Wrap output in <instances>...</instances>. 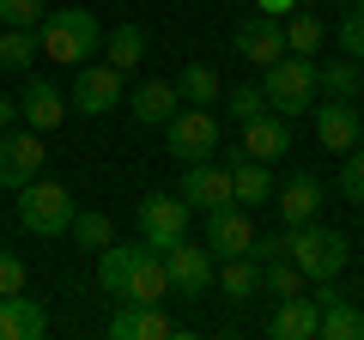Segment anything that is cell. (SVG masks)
<instances>
[{
    "mask_svg": "<svg viewBox=\"0 0 364 340\" xmlns=\"http://www.w3.org/2000/svg\"><path fill=\"white\" fill-rule=\"evenodd\" d=\"M322 37H328V31H322V18H316V13H298L286 25V49L291 55H316V49H322Z\"/></svg>",
    "mask_w": 364,
    "mask_h": 340,
    "instance_id": "cell-32",
    "label": "cell"
},
{
    "mask_svg": "<svg viewBox=\"0 0 364 340\" xmlns=\"http://www.w3.org/2000/svg\"><path fill=\"white\" fill-rule=\"evenodd\" d=\"M316 85H322V97H364V61H352V55L316 61Z\"/></svg>",
    "mask_w": 364,
    "mask_h": 340,
    "instance_id": "cell-25",
    "label": "cell"
},
{
    "mask_svg": "<svg viewBox=\"0 0 364 340\" xmlns=\"http://www.w3.org/2000/svg\"><path fill=\"white\" fill-rule=\"evenodd\" d=\"M49 334V310L25 292H6L0 298V340H43Z\"/></svg>",
    "mask_w": 364,
    "mask_h": 340,
    "instance_id": "cell-22",
    "label": "cell"
},
{
    "mask_svg": "<svg viewBox=\"0 0 364 340\" xmlns=\"http://www.w3.org/2000/svg\"><path fill=\"white\" fill-rule=\"evenodd\" d=\"M67 237H73L79 249H104V243H116V225H109L104 213H85V207H79L73 225H67Z\"/></svg>",
    "mask_w": 364,
    "mask_h": 340,
    "instance_id": "cell-30",
    "label": "cell"
},
{
    "mask_svg": "<svg viewBox=\"0 0 364 340\" xmlns=\"http://www.w3.org/2000/svg\"><path fill=\"white\" fill-rule=\"evenodd\" d=\"M61 116H67L61 85H55V79H31L25 97H18V122H25V128H37V134H49V128H61Z\"/></svg>",
    "mask_w": 364,
    "mask_h": 340,
    "instance_id": "cell-21",
    "label": "cell"
},
{
    "mask_svg": "<svg viewBox=\"0 0 364 340\" xmlns=\"http://www.w3.org/2000/svg\"><path fill=\"white\" fill-rule=\"evenodd\" d=\"M79 201L67 183H49V176H37V183L18 188V225H25L31 237H67V225H73Z\"/></svg>",
    "mask_w": 364,
    "mask_h": 340,
    "instance_id": "cell-5",
    "label": "cell"
},
{
    "mask_svg": "<svg viewBox=\"0 0 364 340\" xmlns=\"http://www.w3.org/2000/svg\"><path fill=\"white\" fill-rule=\"evenodd\" d=\"M219 104H225V116H231L237 128H243V122H255L261 110H267V97H261V85H231V92H225Z\"/></svg>",
    "mask_w": 364,
    "mask_h": 340,
    "instance_id": "cell-31",
    "label": "cell"
},
{
    "mask_svg": "<svg viewBox=\"0 0 364 340\" xmlns=\"http://www.w3.org/2000/svg\"><path fill=\"white\" fill-rule=\"evenodd\" d=\"M310 122H316V140H322L328 152H352V146L364 140L358 97H322V104H310Z\"/></svg>",
    "mask_w": 364,
    "mask_h": 340,
    "instance_id": "cell-10",
    "label": "cell"
},
{
    "mask_svg": "<svg viewBox=\"0 0 364 340\" xmlns=\"http://www.w3.org/2000/svg\"><path fill=\"white\" fill-rule=\"evenodd\" d=\"M358 231H364V225H358Z\"/></svg>",
    "mask_w": 364,
    "mask_h": 340,
    "instance_id": "cell-40",
    "label": "cell"
},
{
    "mask_svg": "<svg viewBox=\"0 0 364 340\" xmlns=\"http://www.w3.org/2000/svg\"><path fill=\"white\" fill-rule=\"evenodd\" d=\"M97 286L116 304H164L170 274L152 243H104L97 249Z\"/></svg>",
    "mask_w": 364,
    "mask_h": 340,
    "instance_id": "cell-1",
    "label": "cell"
},
{
    "mask_svg": "<svg viewBox=\"0 0 364 340\" xmlns=\"http://www.w3.org/2000/svg\"><path fill=\"white\" fill-rule=\"evenodd\" d=\"M104 49H109L104 61L116 67V73H134V67L146 61V31H140V25H116V31L104 37Z\"/></svg>",
    "mask_w": 364,
    "mask_h": 340,
    "instance_id": "cell-28",
    "label": "cell"
},
{
    "mask_svg": "<svg viewBox=\"0 0 364 340\" xmlns=\"http://www.w3.org/2000/svg\"><path fill=\"white\" fill-rule=\"evenodd\" d=\"M286 262H298L310 286L340 280V274H346V262H352V237L334 231V225H316V219L286 225Z\"/></svg>",
    "mask_w": 364,
    "mask_h": 340,
    "instance_id": "cell-2",
    "label": "cell"
},
{
    "mask_svg": "<svg viewBox=\"0 0 364 340\" xmlns=\"http://www.w3.org/2000/svg\"><path fill=\"white\" fill-rule=\"evenodd\" d=\"M37 49L49 55V61H61V67H85L91 55H104V25H97V13H85V6L43 13V25H37Z\"/></svg>",
    "mask_w": 364,
    "mask_h": 340,
    "instance_id": "cell-3",
    "label": "cell"
},
{
    "mask_svg": "<svg viewBox=\"0 0 364 340\" xmlns=\"http://www.w3.org/2000/svg\"><path fill=\"white\" fill-rule=\"evenodd\" d=\"M200 243L213 249V262H225V255H249V243H255V219H249V207H213L207 213V237Z\"/></svg>",
    "mask_w": 364,
    "mask_h": 340,
    "instance_id": "cell-13",
    "label": "cell"
},
{
    "mask_svg": "<svg viewBox=\"0 0 364 340\" xmlns=\"http://www.w3.org/2000/svg\"><path fill=\"white\" fill-rule=\"evenodd\" d=\"M298 6H310V0H298Z\"/></svg>",
    "mask_w": 364,
    "mask_h": 340,
    "instance_id": "cell-39",
    "label": "cell"
},
{
    "mask_svg": "<svg viewBox=\"0 0 364 340\" xmlns=\"http://www.w3.org/2000/svg\"><path fill=\"white\" fill-rule=\"evenodd\" d=\"M182 201H188V213H213V207H231V164L225 158H200V164H182Z\"/></svg>",
    "mask_w": 364,
    "mask_h": 340,
    "instance_id": "cell-11",
    "label": "cell"
},
{
    "mask_svg": "<svg viewBox=\"0 0 364 340\" xmlns=\"http://www.w3.org/2000/svg\"><path fill=\"white\" fill-rule=\"evenodd\" d=\"M122 104H128V116L140 122V128H164L182 110V92H176V79H140L134 97H122Z\"/></svg>",
    "mask_w": 364,
    "mask_h": 340,
    "instance_id": "cell-17",
    "label": "cell"
},
{
    "mask_svg": "<svg viewBox=\"0 0 364 340\" xmlns=\"http://www.w3.org/2000/svg\"><path fill=\"white\" fill-rule=\"evenodd\" d=\"M128 97V85H122V73L109 61H85L73 73V92H67V110L73 116H109V110Z\"/></svg>",
    "mask_w": 364,
    "mask_h": 340,
    "instance_id": "cell-8",
    "label": "cell"
},
{
    "mask_svg": "<svg viewBox=\"0 0 364 340\" xmlns=\"http://www.w3.org/2000/svg\"><path fill=\"white\" fill-rule=\"evenodd\" d=\"M164 152L176 158V164H200V158L219 152V116L200 104H182L176 116L164 122Z\"/></svg>",
    "mask_w": 364,
    "mask_h": 340,
    "instance_id": "cell-6",
    "label": "cell"
},
{
    "mask_svg": "<svg viewBox=\"0 0 364 340\" xmlns=\"http://www.w3.org/2000/svg\"><path fill=\"white\" fill-rule=\"evenodd\" d=\"M43 164H49V146H43L37 128H0V188H25L43 176Z\"/></svg>",
    "mask_w": 364,
    "mask_h": 340,
    "instance_id": "cell-7",
    "label": "cell"
},
{
    "mask_svg": "<svg viewBox=\"0 0 364 340\" xmlns=\"http://www.w3.org/2000/svg\"><path fill=\"white\" fill-rule=\"evenodd\" d=\"M255 6H261V13H267V18H279V13H291L298 0H255Z\"/></svg>",
    "mask_w": 364,
    "mask_h": 340,
    "instance_id": "cell-36",
    "label": "cell"
},
{
    "mask_svg": "<svg viewBox=\"0 0 364 340\" xmlns=\"http://www.w3.org/2000/svg\"><path fill=\"white\" fill-rule=\"evenodd\" d=\"M213 286L225 292V304H255L261 298V262L255 255H225V262H213Z\"/></svg>",
    "mask_w": 364,
    "mask_h": 340,
    "instance_id": "cell-23",
    "label": "cell"
},
{
    "mask_svg": "<svg viewBox=\"0 0 364 340\" xmlns=\"http://www.w3.org/2000/svg\"><path fill=\"white\" fill-rule=\"evenodd\" d=\"M0 25L37 31V25H43V0H0Z\"/></svg>",
    "mask_w": 364,
    "mask_h": 340,
    "instance_id": "cell-34",
    "label": "cell"
},
{
    "mask_svg": "<svg viewBox=\"0 0 364 340\" xmlns=\"http://www.w3.org/2000/svg\"><path fill=\"white\" fill-rule=\"evenodd\" d=\"M182 334L164 316V304H116L109 310V340H170Z\"/></svg>",
    "mask_w": 364,
    "mask_h": 340,
    "instance_id": "cell-16",
    "label": "cell"
},
{
    "mask_svg": "<svg viewBox=\"0 0 364 340\" xmlns=\"http://www.w3.org/2000/svg\"><path fill=\"white\" fill-rule=\"evenodd\" d=\"M273 207H279V219L286 225H304V219H316V213L328 207V188H322V176H310V170H298L286 188H273Z\"/></svg>",
    "mask_w": 364,
    "mask_h": 340,
    "instance_id": "cell-20",
    "label": "cell"
},
{
    "mask_svg": "<svg viewBox=\"0 0 364 340\" xmlns=\"http://www.w3.org/2000/svg\"><path fill=\"white\" fill-rule=\"evenodd\" d=\"M291 128H298V122H286L279 110H261L255 122H243V152L261 158V164H273V158L291 152Z\"/></svg>",
    "mask_w": 364,
    "mask_h": 340,
    "instance_id": "cell-18",
    "label": "cell"
},
{
    "mask_svg": "<svg viewBox=\"0 0 364 340\" xmlns=\"http://www.w3.org/2000/svg\"><path fill=\"white\" fill-rule=\"evenodd\" d=\"M231 43H237V55H243L249 67H273L286 55V25L267 18V13H255V18H243V25L231 31Z\"/></svg>",
    "mask_w": 364,
    "mask_h": 340,
    "instance_id": "cell-15",
    "label": "cell"
},
{
    "mask_svg": "<svg viewBox=\"0 0 364 340\" xmlns=\"http://www.w3.org/2000/svg\"><path fill=\"white\" fill-rule=\"evenodd\" d=\"M13 122H18V104H13V97H0V128H13Z\"/></svg>",
    "mask_w": 364,
    "mask_h": 340,
    "instance_id": "cell-37",
    "label": "cell"
},
{
    "mask_svg": "<svg viewBox=\"0 0 364 340\" xmlns=\"http://www.w3.org/2000/svg\"><path fill=\"white\" fill-rule=\"evenodd\" d=\"M261 292H267V298H304V292H310V280H304L298 262H286V255H279V262H261Z\"/></svg>",
    "mask_w": 364,
    "mask_h": 340,
    "instance_id": "cell-29",
    "label": "cell"
},
{
    "mask_svg": "<svg viewBox=\"0 0 364 340\" xmlns=\"http://www.w3.org/2000/svg\"><path fill=\"white\" fill-rule=\"evenodd\" d=\"M176 92H182V104H200V110H207V104H219V97H225V79H219V67H213V61H188L176 73Z\"/></svg>",
    "mask_w": 364,
    "mask_h": 340,
    "instance_id": "cell-26",
    "label": "cell"
},
{
    "mask_svg": "<svg viewBox=\"0 0 364 340\" xmlns=\"http://www.w3.org/2000/svg\"><path fill=\"white\" fill-rule=\"evenodd\" d=\"M340 195L364 207V140L352 146V152H340Z\"/></svg>",
    "mask_w": 364,
    "mask_h": 340,
    "instance_id": "cell-33",
    "label": "cell"
},
{
    "mask_svg": "<svg viewBox=\"0 0 364 340\" xmlns=\"http://www.w3.org/2000/svg\"><path fill=\"white\" fill-rule=\"evenodd\" d=\"M176 237H188V201L182 195H146L140 201V243H152V249H170Z\"/></svg>",
    "mask_w": 364,
    "mask_h": 340,
    "instance_id": "cell-12",
    "label": "cell"
},
{
    "mask_svg": "<svg viewBox=\"0 0 364 340\" xmlns=\"http://www.w3.org/2000/svg\"><path fill=\"white\" fill-rule=\"evenodd\" d=\"M261 97H267V110H279L286 122H304V110L322 97V85H316V55H279L273 67H261Z\"/></svg>",
    "mask_w": 364,
    "mask_h": 340,
    "instance_id": "cell-4",
    "label": "cell"
},
{
    "mask_svg": "<svg viewBox=\"0 0 364 340\" xmlns=\"http://www.w3.org/2000/svg\"><path fill=\"white\" fill-rule=\"evenodd\" d=\"M316 292H304V298H273V310H267V334L273 340H316Z\"/></svg>",
    "mask_w": 364,
    "mask_h": 340,
    "instance_id": "cell-19",
    "label": "cell"
},
{
    "mask_svg": "<svg viewBox=\"0 0 364 340\" xmlns=\"http://www.w3.org/2000/svg\"><path fill=\"white\" fill-rule=\"evenodd\" d=\"M225 164H231V195H237V207H267V201H273V176H267L261 158L237 152V158H225Z\"/></svg>",
    "mask_w": 364,
    "mask_h": 340,
    "instance_id": "cell-24",
    "label": "cell"
},
{
    "mask_svg": "<svg viewBox=\"0 0 364 340\" xmlns=\"http://www.w3.org/2000/svg\"><path fill=\"white\" fill-rule=\"evenodd\" d=\"M346 6H352V13H358V25H364V0H346Z\"/></svg>",
    "mask_w": 364,
    "mask_h": 340,
    "instance_id": "cell-38",
    "label": "cell"
},
{
    "mask_svg": "<svg viewBox=\"0 0 364 340\" xmlns=\"http://www.w3.org/2000/svg\"><path fill=\"white\" fill-rule=\"evenodd\" d=\"M25 280H31L25 255H13V249H0V298H6V292H25Z\"/></svg>",
    "mask_w": 364,
    "mask_h": 340,
    "instance_id": "cell-35",
    "label": "cell"
},
{
    "mask_svg": "<svg viewBox=\"0 0 364 340\" xmlns=\"http://www.w3.org/2000/svg\"><path fill=\"white\" fill-rule=\"evenodd\" d=\"M316 316H322V322H316L322 340H364V310L346 298V292H334V280L316 286Z\"/></svg>",
    "mask_w": 364,
    "mask_h": 340,
    "instance_id": "cell-14",
    "label": "cell"
},
{
    "mask_svg": "<svg viewBox=\"0 0 364 340\" xmlns=\"http://www.w3.org/2000/svg\"><path fill=\"white\" fill-rule=\"evenodd\" d=\"M37 31H18V25H0V73H31L37 67Z\"/></svg>",
    "mask_w": 364,
    "mask_h": 340,
    "instance_id": "cell-27",
    "label": "cell"
},
{
    "mask_svg": "<svg viewBox=\"0 0 364 340\" xmlns=\"http://www.w3.org/2000/svg\"><path fill=\"white\" fill-rule=\"evenodd\" d=\"M158 255H164V274H170V292H176V298H207V286H213V249L207 243L176 237V243L158 249Z\"/></svg>",
    "mask_w": 364,
    "mask_h": 340,
    "instance_id": "cell-9",
    "label": "cell"
}]
</instances>
